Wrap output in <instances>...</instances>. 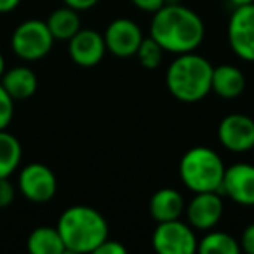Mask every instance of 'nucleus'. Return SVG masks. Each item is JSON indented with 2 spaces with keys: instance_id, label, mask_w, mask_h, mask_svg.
<instances>
[{
  "instance_id": "2",
  "label": "nucleus",
  "mask_w": 254,
  "mask_h": 254,
  "mask_svg": "<svg viewBox=\"0 0 254 254\" xmlns=\"http://www.w3.org/2000/svg\"><path fill=\"white\" fill-rule=\"evenodd\" d=\"M66 253H94L108 239V223L89 205H71L60 216L56 225Z\"/></svg>"
},
{
  "instance_id": "31",
  "label": "nucleus",
  "mask_w": 254,
  "mask_h": 254,
  "mask_svg": "<svg viewBox=\"0 0 254 254\" xmlns=\"http://www.w3.org/2000/svg\"><path fill=\"white\" fill-rule=\"evenodd\" d=\"M253 152H254V148H253Z\"/></svg>"
},
{
  "instance_id": "25",
  "label": "nucleus",
  "mask_w": 254,
  "mask_h": 254,
  "mask_svg": "<svg viewBox=\"0 0 254 254\" xmlns=\"http://www.w3.org/2000/svg\"><path fill=\"white\" fill-rule=\"evenodd\" d=\"M127 249L119 242V240H110L106 239L98 249L94 251V254H126Z\"/></svg>"
},
{
  "instance_id": "12",
  "label": "nucleus",
  "mask_w": 254,
  "mask_h": 254,
  "mask_svg": "<svg viewBox=\"0 0 254 254\" xmlns=\"http://www.w3.org/2000/svg\"><path fill=\"white\" fill-rule=\"evenodd\" d=\"M68 54L75 64L84 68L96 66L106 54L105 39L92 28H80L68 40Z\"/></svg>"
},
{
  "instance_id": "20",
  "label": "nucleus",
  "mask_w": 254,
  "mask_h": 254,
  "mask_svg": "<svg viewBox=\"0 0 254 254\" xmlns=\"http://www.w3.org/2000/svg\"><path fill=\"white\" fill-rule=\"evenodd\" d=\"M197 251L202 254H239L240 244L230 233L216 232L212 228L200 239Z\"/></svg>"
},
{
  "instance_id": "22",
  "label": "nucleus",
  "mask_w": 254,
  "mask_h": 254,
  "mask_svg": "<svg viewBox=\"0 0 254 254\" xmlns=\"http://www.w3.org/2000/svg\"><path fill=\"white\" fill-rule=\"evenodd\" d=\"M12 117H14V99L0 84V131L7 129Z\"/></svg>"
},
{
  "instance_id": "26",
  "label": "nucleus",
  "mask_w": 254,
  "mask_h": 254,
  "mask_svg": "<svg viewBox=\"0 0 254 254\" xmlns=\"http://www.w3.org/2000/svg\"><path fill=\"white\" fill-rule=\"evenodd\" d=\"M132 4L139 9V11H145V12H155L159 11L162 5H166V0H131Z\"/></svg>"
},
{
  "instance_id": "8",
  "label": "nucleus",
  "mask_w": 254,
  "mask_h": 254,
  "mask_svg": "<svg viewBox=\"0 0 254 254\" xmlns=\"http://www.w3.org/2000/svg\"><path fill=\"white\" fill-rule=\"evenodd\" d=\"M226 35L233 53L240 60L254 63V2L235 7Z\"/></svg>"
},
{
  "instance_id": "15",
  "label": "nucleus",
  "mask_w": 254,
  "mask_h": 254,
  "mask_svg": "<svg viewBox=\"0 0 254 254\" xmlns=\"http://www.w3.org/2000/svg\"><path fill=\"white\" fill-rule=\"evenodd\" d=\"M246 89V77L242 70L233 64H219L212 70L211 91L223 99L239 98Z\"/></svg>"
},
{
  "instance_id": "30",
  "label": "nucleus",
  "mask_w": 254,
  "mask_h": 254,
  "mask_svg": "<svg viewBox=\"0 0 254 254\" xmlns=\"http://www.w3.org/2000/svg\"><path fill=\"white\" fill-rule=\"evenodd\" d=\"M4 71H5V60H4V56H2V53H0V78H2Z\"/></svg>"
},
{
  "instance_id": "24",
  "label": "nucleus",
  "mask_w": 254,
  "mask_h": 254,
  "mask_svg": "<svg viewBox=\"0 0 254 254\" xmlns=\"http://www.w3.org/2000/svg\"><path fill=\"white\" fill-rule=\"evenodd\" d=\"M239 244H240V251H246L247 254H254V223L246 226Z\"/></svg>"
},
{
  "instance_id": "29",
  "label": "nucleus",
  "mask_w": 254,
  "mask_h": 254,
  "mask_svg": "<svg viewBox=\"0 0 254 254\" xmlns=\"http://www.w3.org/2000/svg\"><path fill=\"white\" fill-rule=\"evenodd\" d=\"M230 4L233 5V7H240V5H247V4H253L254 0H228Z\"/></svg>"
},
{
  "instance_id": "5",
  "label": "nucleus",
  "mask_w": 254,
  "mask_h": 254,
  "mask_svg": "<svg viewBox=\"0 0 254 254\" xmlns=\"http://www.w3.org/2000/svg\"><path fill=\"white\" fill-rule=\"evenodd\" d=\"M54 37L46 21L26 19L16 26L11 37V47L19 60L39 61L51 53Z\"/></svg>"
},
{
  "instance_id": "14",
  "label": "nucleus",
  "mask_w": 254,
  "mask_h": 254,
  "mask_svg": "<svg viewBox=\"0 0 254 254\" xmlns=\"http://www.w3.org/2000/svg\"><path fill=\"white\" fill-rule=\"evenodd\" d=\"M185 198L174 188H160L150 198V214L157 223L180 219L185 212Z\"/></svg>"
},
{
  "instance_id": "18",
  "label": "nucleus",
  "mask_w": 254,
  "mask_h": 254,
  "mask_svg": "<svg viewBox=\"0 0 254 254\" xmlns=\"http://www.w3.org/2000/svg\"><path fill=\"white\" fill-rule=\"evenodd\" d=\"M46 23L49 26L51 33H53L54 40H70L80 30L78 11L68 7V5L51 12Z\"/></svg>"
},
{
  "instance_id": "6",
  "label": "nucleus",
  "mask_w": 254,
  "mask_h": 254,
  "mask_svg": "<svg viewBox=\"0 0 254 254\" xmlns=\"http://www.w3.org/2000/svg\"><path fill=\"white\" fill-rule=\"evenodd\" d=\"M152 246L160 254H193L197 253L198 240L190 225L181 219H173L157 223Z\"/></svg>"
},
{
  "instance_id": "16",
  "label": "nucleus",
  "mask_w": 254,
  "mask_h": 254,
  "mask_svg": "<svg viewBox=\"0 0 254 254\" xmlns=\"http://www.w3.org/2000/svg\"><path fill=\"white\" fill-rule=\"evenodd\" d=\"M0 84L4 85V89L14 101H21V99H28L35 94L39 80H37V75L33 73L32 68L14 66L4 71Z\"/></svg>"
},
{
  "instance_id": "27",
  "label": "nucleus",
  "mask_w": 254,
  "mask_h": 254,
  "mask_svg": "<svg viewBox=\"0 0 254 254\" xmlns=\"http://www.w3.org/2000/svg\"><path fill=\"white\" fill-rule=\"evenodd\" d=\"M64 5L75 9V11H87V9H92L99 0H63Z\"/></svg>"
},
{
  "instance_id": "13",
  "label": "nucleus",
  "mask_w": 254,
  "mask_h": 254,
  "mask_svg": "<svg viewBox=\"0 0 254 254\" xmlns=\"http://www.w3.org/2000/svg\"><path fill=\"white\" fill-rule=\"evenodd\" d=\"M221 191L235 204L254 205V166L239 162L226 167L223 176Z\"/></svg>"
},
{
  "instance_id": "4",
  "label": "nucleus",
  "mask_w": 254,
  "mask_h": 254,
  "mask_svg": "<svg viewBox=\"0 0 254 254\" xmlns=\"http://www.w3.org/2000/svg\"><path fill=\"white\" fill-rule=\"evenodd\" d=\"M225 169L221 157L207 146H193L180 160V178L193 193L221 191Z\"/></svg>"
},
{
  "instance_id": "11",
  "label": "nucleus",
  "mask_w": 254,
  "mask_h": 254,
  "mask_svg": "<svg viewBox=\"0 0 254 254\" xmlns=\"http://www.w3.org/2000/svg\"><path fill=\"white\" fill-rule=\"evenodd\" d=\"M188 225L193 230L209 232L219 223L223 216V200L218 191H200L185 207Z\"/></svg>"
},
{
  "instance_id": "19",
  "label": "nucleus",
  "mask_w": 254,
  "mask_h": 254,
  "mask_svg": "<svg viewBox=\"0 0 254 254\" xmlns=\"http://www.w3.org/2000/svg\"><path fill=\"white\" fill-rule=\"evenodd\" d=\"M23 155L21 143L11 132L0 131V178H9L19 167Z\"/></svg>"
},
{
  "instance_id": "9",
  "label": "nucleus",
  "mask_w": 254,
  "mask_h": 254,
  "mask_svg": "<svg viewBox=\"0 0 254 254\" xmlns=\"http://www.w3.org/2000/svg\"><path fill=\"white\" fill-rule=\"evenodd\" d=\"M218 139L228 152H249L254 148V120L244 113H230L219 122Z\"/></svg>"
},
{
  "instance_id": "7",
  "label": "nucleus",
  "mask_w": 254,
  "mask_h": 254,
  "mask_svg": "<svg viewBox=\"0 0 254 254\" xmlns=\"http://www.w3.org/2000/svg\"><path fill=\"white\" fill-rule=\"evenodd\" d=\"M21 195L33 204H46L53 200L58 190V180L47 166L40 162L28 164L21 169L18 178Z\"/></svg>"
},
{
  "instance_id": "28",
  "label": "nucleus",
  "mask_w": 254,
  "mask_h": 254,
  "mask_svg": "<svg viewBox=\"0 0 254 254\" xmlns=\"http://www.w3.org/2000/svg\"><path fill=\"white\" fill-rule=\"evenodd\" d=\"M19 4H21V0H0V14L14 11Z\"/></svg>"
},
{
  "instance_id": "1",
  "label": "nucleus",
  "mask_w": 254,
  "mask_h": 254,
  "mask_svg": "<svg viewBox=\"0 0 254 254\" xmlns=\"http://www.w3.org/2000/svg\"><path fill=\"white\" fill-rule=\"evenodd\" d=\"M150 37L157 40L166 53H193L204 40L205 26L195 11L178 2H167L159 11L153 12Z\"/></svg>"
},
{
  "instance_id": "21",
  "label": "nucleus",
  "mask_w": 254,
  "mask_h": 254,
  "mask_svg": "<svg viewBox=\"0 0 254 254\" xmlns=\"http://www.w3.org/2000/svg\"><path fill=\"white\" fill-rule=\"evenodd\" d=\"M166 51L159 46L157 40H153L152 37H143L141 44H139L138 51L134 56H138V61L143 68L146 70H155L162 63V58Z\"/></svg>"
},
{
  "instance_id": "10",
  "label": "nucleus",
  "mask_w": 254,
  "mask_h": 254,
  "mask_svg": "<svg viewBox=\"0 0 254 254\" xmlns=\"http://www.w3.org/2000/svg\"><path fill=\"white\" fill-rule=\"evenodd\" d=\"M106 51L117 58H131L136 54L143 40V32L132 19L117 18L105 30Z\"/></svg>"
},
{
  "instance_id": "3",
  "label": "nucleus",
  "mask_w": 254,
  "mask_h": 254,
  "mask_svg": "<svg viewBox=\"0 0 254 254\" xmlns=\"http://www.w3.org/2000/svg\"><path fill=\"white\" fill-rule=\"evenodd\" d=\"M212 66L195 53L178 54L166 73V87L178 101L198 103L211 92Z\"/></svg>"
},
{
  "instance_id": "17",
  "label": "nucleus",
  "mask_w": 254,
  "mask_h": 254,
  "mask_svg": "<svg viewBox=\"0 0 254 254\" xmlns=\"http://www.w3.org/2000/svg\"><path fill=\"white\" fill-rule=\"evenodd\" d=\"M26 247L32 254H63L66 247L63 244L58 228L53 226H39L30 233Z\"/></svg>"
},
{
  "instance_id": "23",
  "label": "nucleus",
  "mask_w": 254,
  "mask_h": 254,
  "mask_svg": "<svg viewBox=\"0 0 254 254\" xmlns=\"http://www.w3.org/2000/svg\"><path fill=\"white\" fill-rule=\"evenodd\" d=\"M16 190L9 178H0V207H7L14 202Z\"/></svg>"
}]
</instances>
